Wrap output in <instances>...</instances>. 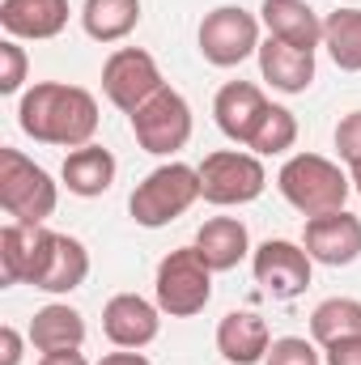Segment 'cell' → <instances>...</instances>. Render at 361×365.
<instances>
[{"instance_id":"cell-1","label":"cell","mask_w":361,"mask_h":365,"mask_svg":"<svg viewBox=\"0 0 361 365\" xmlns=\"http://www.w3.org/2000/svg\"><path fill=\"white\" fill-rule=\"evenodd\" d=\"M17 123L26 136L39 145H60V149H81L93 145L98 132V102L81 86L64 81H39L21 93L17 102Z\"/></svg>"},{"instance_id":"cell-2","label":"cell","mask_w":361,"mask_h":365,"mask_svg":"<svg viewBox=\"0 0 361 365\" xmlns=\"http://www.w3.org/2000/svg\"><path fill=\"white\" fill-rule=\"evenodd\" d=\"M276 187L302 217H323V212H340L345 208V200L353 191V179L336 162H327L319 153H293L280 166Z\"/></svg>"},{"instance_id":"cell-3","label":"cell","mask_w":361,"mask_h":365,"mask_svg":"<svg viewBox=\"0 0 361 365\" xmlns=\"http://www.w3.org/2000/svg\"><path fill=\"white\" fill-rule=\"evenodd\" d=\"M195 200H200V170L187 166V162H166L153 175H145V182H136V191L128 200V212H132L136 225L162 230L175 217H183Z\"/></svg>"},{"instance_id":"cell-4","label":"cell","mask_w":361,"mask_h":365,"mask_svg":"<svg viewBox=\"0 0 361 365\" xmlns=\"http://www.w3.org/2000/svg\"><path fill=\"white\" fill-rule=\"evenodd\" d=\"M60 204V187L17 149H0V208L21 225H43Z\"/></svg>"},{"instance_id":"cell-5","label":"cell","mask_w":361,"mask_h":365,"mask_svg":"<svg viewBox=\"0 0 361 365\" xmlns=\"http://www.w3.org/2000/svg\"><path fill=\"white\" fill-rule=\"evenodd\" d=\"M153 293H158V310L171 314V319H191L208 306L213 297V268L204 264V255L195 247H179L171 251L162 264H158V280H153Z\"/></svg>"},{"instance_id":"cell-6","label":"cell","mask_w":361,"mask_h":365,"mask_svg":"<svg viewBox=\"0 0 361 365\" xmlns=\"http://www.w3.org/2000/svg\"><path fill=\"white\" fill-rule=\"evenodd\" d=\"M200 195L217 208H234V204H251L264 195L268 170L255 153H238V149H221L208 153L200 166Z\"/></svg>"},{"instance_id":"cell-7","label":"cell","mask_w":361,"mask_h":365,"mask_svg":"<svg viewBox=\"0 0 361 365\" xmlns=\"http://www.w3.org/2000/svg\"><path fill=\"white\" fill-rule=\"evenodd\" d=\"M128 119H132L136 145L145 153H153V158H171V153H179L183 145L191 140V106L171 86H162V90L153 93L136 115H128Z\"/></svg>"},{"instance_id":"cell-8","label":"cell","mask_w":361,"mask_h":365,"mask_svg":"<svg viewBox=\"0 0 361 365\" xmlns=\"http://www.w3.org/2000/svg\"><path fill=\"white\" fill-rule=\"evenodd\" d=\"M200 56L213 68H234L247 56H260V21L238 4H221L200 21Z\"/></svg>"},{"instance_id":"cell-9","label":"cell","mask_w":361,"mask_h":365,"mask_svg":"<svg viewBox=\"0 0 361 365\" xmlns=\"http://www.w3.org/2000/svg\"><path fill=\"white\" fill-rule=\"evenodd\" d=\"M162 68L149 51L141 47H119L106 56L102 64V93L111 98V106H119L123 115H136L153 93L162 90Z\"/></svg>"},{"instance_id":"cell-10","label":"cell","mask_w":361,"mask_h":365,"mask_svg":"<svg viewBox=\"0 0 361 365\" xmlns=\"http://www.w3.org/2000/svg\"><path fill=\"white\" fill-rule=\"evenodd\" d=\"M251 268H255V280L264 284L268 297L289 302V297H298V293L310 289L315 259L306 255V247H298V242H289V238H268L264 247H255Z\"/></svg>"},{"instance_id":"cell-11","label":"cell","mask_w":361,"mask_h":365,"mask_svg":"<svg viewBox=\"0 0 361 365\" xmlns=\"http://www.w3.org/2000/svg\"><path fill=\"white\" fill-rule=\"evenodd\" d=\"M86 276H90V251H86V242H77L73 234L43 230L30 284L43 289V293H73V289L86 284Z\"/></svg>"},{"instance_id":"cell-12","label":"cell","mask_w":361,"mask_h":365,"mask_svg":"<svg viewBox=\"0 0 361 365\" xmlns=\"http://www.w3.org/2000/svg\"><path fill=\"white\" fill-rule=\"evenodd\" d=\"M302 247L315 264L327 268H345L361 255V217L353 212H323V217H306V234Z\"/></svg>"},{"instance_id":"cell-13","label":"cell","mask_w":361,"mask_h":365,"mask_svg":"<svg viewBox=\"0 0 361 365\" xmlns=\"http://www.w3.org/2000/svg\"><path fill=\"white\" fill-rule=\"evenodd\" d=\"M162 310L153 302H145L141 293H115L106 306H102V331L115 349H145L158 340V319Z\"/></svg>"},{"instance_id":"cell-14","label":"cell","mask_w":361,"mask_h":365,"mask_svg":"<svg viewBox=\"0 0 361 365\" xmlns=\"http://www.w3.org/2000/svg\"><path fill=\"white\" fill-rule=\"evenodd\" d=\"M268 110H272V102L264 98V90L251 86V81H230V86H221L217 98H213L217 128H221L234 145H251Z\"/></svg>"},{"instance_id":"cell-15","label":"cell","mask_w":361,"mask_h":365,"mask_svg":"<svg viewBox=\"0 0 361 365\" xmlns=\"http://www.w3.org/2000/svg\"><path fill=\"white\" fill-rule=\"evenodd\" d=\"M272 349L268 323L251 310H230L221 323H217V353L230 365H255L264 361Z\"/></svg>"},{"instance_id":"cell-16","label":"cell","mask_w":361,"mask_h":365,"mask_svg":"<svg viewBox=\"0 0 361 365\" xmlns=\"http://www.w3.org/2000/svg\"><path fill=\"white\" fill-rule=\"evenodd\" d=\"M9 38H56L68 26V0H0Z\"/></svg>"},{"instance_id":"cell-17","label":"cell","mask_w":361,"mask_h":365,"mask_svg":"<svg viewBox=\"0 0 361 365\" xmlns=\"http://www.w3.org/2000/svg\"><path fill=\"white\" fill-rule=\"evenodd\" d=\"M260 73L272 90L280 93H306L315 81V51H302V47H289L280 38L260 43Z\"/></svg>"},{"instance_id":"cell-18","label":"cell","mask_w":361,"mask_h":365,"mask_svg":"<svg viewBox=\"0 0 361 365\" xmlns=\"http://www.w3.org/2000/svg\"><path fill=\"white\" fill-rule=\"evenodd\" d=\"M264 26H268L272 38L289 43V47H302V51H315L323 43V21L319 13L306 4V0H264L260 9Z\"/></svg>"},{"instance_id":"cell-19","label":"cell","mask_w":361,"mask_h":365,"mask_svg":"<svg viewBox=\"0 0 361 365\" xmlns=\"http://www.w3.org/2000/svg\"><path fill=\"white\" fill-rule=\"evenodd\" d=\"M195 251L204 255V264L213 272H230L251 255V234H247V225L238 217H213V221L200 225Z\"/></svg>"},{"instance_id":"cell-20","label":"cell","mask_w":361,"mask_h":365,"mask_svg":"<svg viewBox=\"0 0 361 365\" xmlns=\"http://www.w3.org/2000/svg\"><path fill=\"white\" fill-rule=\"evenodd\" d=\"M30 344L39 353L81 349L86 344V319H81V310H73L64 302H51V306L34 310V319H30Z\"/></svg>"},{"instance_id":"cell-21","label":"cell","mask_w":361,"mask_h":365,"mask_svg":"<svg viewBox=\"0 0 361 365\" xmlns=\"http://www.w3.org/2000/svg\"><path fill=\"white\" fill-rule=\"evenodd\" d=\"M60 179H64V187H68L73 195L93 200V195L111 191V182H115V158H111V149H102V145H81V149H73V153L64 158Z\"/></svg>"},{"instance_id":"cell-22","label":"cell","mask_w":361,"mask_h":365,"mask_svg":"<svg viewBox=\"0 0 361 365\" xmlns=\"http://www.w3.org/2000/svg\"><path fill=\"white\" fill-rule=\"evenodd\" d=\"M39 242H43V225L9 221L0 230V272H4V284H30L34 259H39Z\"/></svg>"},{"instance_id":"cell-23","label":"cell","mask_w":361,"mask_h":365,"mask_svg":"<svg viewBox=\"0 0 361 365\" xmlns=\"http://www.w3.org/2000/svg\"><path fill=\"white\" fill-rule=\"evenodd\" d=\"M141 21V0H86L81 26L93 43H119L136 30Z\"/></svg>"},{"instance_id":"cell-24","label":"cell","mask_w":361,"mask_h":365,"mask_svg":"<svg viewBox=\"0 0 361 365\" xmlns=\"http://www.w3.org/2000/svg\"><path fill=\"white\" fill-rule=\"evenodd\" d=\"M310 336L323 349H332L340 340H357L361 336V302H353V297H327V302H319L315 314H310Z\"/></svg>"},{"instance_id":"cell-25","label":"cell","mask_w":361,"mask_h":365,"mask_svg":"<svg viewBox=\"0 0 361 365\" xmlns=\"http://www.w3.org/2000/svg\"><path fill=\"white\" fill-rule=\"evenodd\" d=\"M323 47L336 68L361 73V9H336L323 21Z\"/></svg>"},{"instance_id":"cell-26","label":"cell","mask_w":361,"mask_h":365,"mask_svg":"<svg viewBox=\"0 0 361 365\" xmlns=\"http://www.w3.org/2000/svg\"><path fill=\"white\" fill-rule=\"evenodd\" d=\"M293 140H298V119H293V110L272 106L268 115H264V123H260V132H255V140H251L247 149H251L255 158H272V153L293 149Z\"/></svg>"},{"instance_id":"cell-27","label":"cell","mask_w":361,"mask_h":365,"mask_svg":"<svg viewBox=\"0 0 361 365\" xmlns=\"http://www.w3.org/2000/svg\"><path fill=\"white\" fill-rule=\"evenodd\" d=\"M268 365H319V353H315V344L310 340H302V336H280V340H272Z\"/></svg>"},{"instance_id":"cell-28","label":"cell","mask_w":361,"mask_h":365,"mask_svg":"<svg viewBox=\"0 0 361 365\" xmlns=\"http://www.w3.org/2000/svg\"><path fill=\"white\" fill-rule=\"evenodd\" d=\"M26 81V51L17 47V38L0 43V93H17Z\"/></svg>"},{"instance_id":"cell-29","label":"cell","mask_w":361,"mask_h":365,"mask_svg":"<svg viewBox=\"0 0 361 365\" xmlns=\"http://www.w3.org/2000/svg\"><path fill=\"white\" fill-rule=\"evenodd\" d=\"M336 149H340V162H349V166L361 162V110H349L336 123Z\"/></svg>"},{"instance_id":"cell-30","label":"cell","mask_w":361,"mask_h":365,"mask_svg":"<svg viewBox=\"0 0 361 365\" xmlns=\"http://www.w3.org/2000/svg\"><path fill=\"white\" fill-rule=\"evenodd\" d=\"M327 365H361V336L357 340H340L327 349Z\"/></svg>"},{"instance_id":"cell-31","label":"cell","mask_w":361,"mask_h":365,"mask_svg":"<svg viewBox=\"0 0 361 365\" xmlns=\"http://www.w3.org/2000/svg\"><path fill=\"white\" fill-rule=\"evenodd\" d=\"M0 365H21V336L13 327L0 331Z\"/></svg>"},{"instance_id":"cell-32","label":"cell","mask_w":361,"mask_h":365,"mask_svg":"<svg viewBox=\"0 0 361 365\" xmlns=\"http://www.w3.org/2000/svg\"><path fill=\"white\" fill-rule=\"evenodd\" d=\"M39 365H90L81 349H56V353H43Z\"/></svg>"},{"instance_id":"cell-33","label":"cell","mask_w":361,"mask_h":365,"mask_svg":"<svg viewBox=\"0 0 361 365\" xmlns=\"http://www.w3.org/2000/svg\"><path fill=\"white\" fill-rule=\"evenodd\" d=\"M98 365H149V357H141L136 349H119V353H106Z\"/></svg>"},{"instance_id":"cell-34","label":"cell","mask_w":361,"mask_h":365,"mask_svg":"<svg viewBox=\"0 0 361 365\" xmlns=\"http://www.w3.org/2000/svg\"><path fill=\"white\" fill-rule=\"evenodd\" d=\"M349 179H353V191L361 195V162H357V166H349Z\"/></svg>"}]
</instances>
